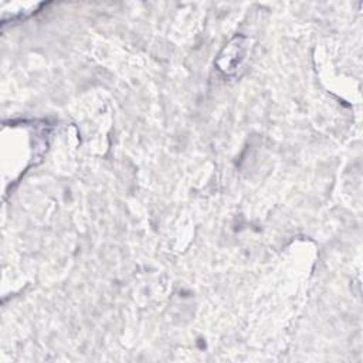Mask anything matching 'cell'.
I'll return each instance as SVG.
<instances>
[{
	"label": "cell",
	"mask_w": 363,
	"mask_h": 363,
	"mask_svg": "<svg viewBox=\"0 0 363 363\" xmlns=\"http://www.w3.org/2000/svg\"><path fill=\"white\" fill-rule=\"evenodd\" d=\"M248 54V38L235 35L218 54L216 65L224 75H234L241 68Z\"/></svg>",
	"instance_id": "obj_1"
}]
</instances>
